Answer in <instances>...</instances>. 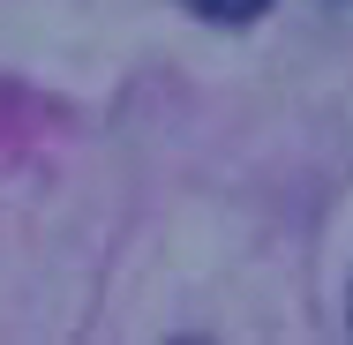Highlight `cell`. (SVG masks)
Segmentation results:
<instances>
[{
  "label": "cell",
  "instance_id": "cell-1",
  "mask_svg": "<svg viewBox=\"0 0 353 345\" xmlns=\"http://www.w3.org/2000/svg\"><path fill=\"white\" fill-rule=\"evenodd\" d=\"M181 8H196L203 23H256L271 0H181Z\"/></svg>",
  "mask_w": 353,
  "mask_h": 345
},
{
  "label": "cell",
  "instance_id": "cell-2",
  "mask_svg": "<svg viewBox=\"0 0 353 345\" xmlns=\"http://www.w3.org/2000/svg\"><path fill=\"white\" fill-rule=\"evenodd\" d=\"M323 8H353V0H323Z\"/></svg>",
  "mask_w": 353,
  "mask_h": 345
}]
</instances>
